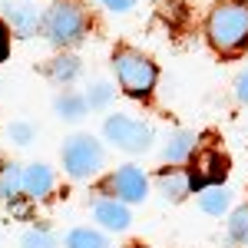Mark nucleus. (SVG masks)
<instances>
[{
  "label": "nucleus",
  "instance_id": "aec40b11",
  "mask_svg": "<svg viewBox=\"0 0 248 248\" xmlns=\"http://www.w3.org/2000/svg\"><path fill=\"white\" fill-rule=\"evenodd\" d=\"M23 248H53V238L46 232H27L23 235Z\"/></svg>",
  "mask_w": 248,
  "mask_h": 248
},
{
  "label": "nucleus",
  "instance_id": "7ed1b4c3",
  "mask_svg": "<svg viewBox=\"0 0 248 248\" xmlns=\"http://www.w3.org/2000/svg\"><path fill=\"white\" fill-rule=\"evenodd\" d=\"M113 66H116V79H119V86H123L129 96L153 93L155 77H159V73H155V66L142 57V53H136V50H119V53L113 57Z\"/></svg>",
  "mask_w": 248,
  "mask_h": 248
},
{
  "label": "nucleus",
  "instance_id": "5701e85b",
  "mask_svg": "<svg viewBox=\"0 0 248 248\" xmlns=\"http://www.w3.org/2000/svg\"><path fill=\"white\" fill-rule=\"evenodd\" d=\"M109 10H116V14H126V10H133V3L136 0H103Z\"/></svg>",
  "mask_w": 248,
  "mask_h": 248
},
{
  "label": "nucleus",
  "instance_id": "6e6552de",
  "mask_svg": "<svg viewBox=\"0 0 248 248\" xmlns=\"http://www.w3.org/2000/svg\"><path fill=\"white\" fill-rule=\"evenodd\" d=\"M96 222H99L103 229H109V232H123L129 225V209H126V202H119V199L99 202V205H96Z\"/></svg>",
  "mask_w": 248,
  "mask_h": 248
},
{
  "label": "nucleus",
  "instance_id": "2eb2a0df",
  "mask_svg": "<svg viewBox=\"0 0 248 248\" xmlns=\"http://www.w3.org/2000/svg\"><path fill=\"white\" fill-rule=\"evenodd\" d=\"M23 189V172L17 166H3L0 169V199H14Z\"/></svg>",
  "mask_w": 248,
  "mask_h": 248
},
{
  "label": "nucleus",
  "instance_id": "39448f33",
  "mask_svg": "<svg viewBox=\"0 0 248 248\" xmlns=\"http://www.w3.org/2000/svg\"><path fill=\"white\" fill-rule=\"evenodd\" d=\"M103 133H106V139L113 146L126 149V153H146L149 142H153V129L142 126L133 116H109L106 126H103Z\"/></svg>",
  "mask_w": 248,
  "mask_h": 248
},
{
  "label": "nucleus",
  "instance_id": "ddd939ff",
  "mask_svg": "<svg viewBox=\"0 0 248 248\" xmlns=\"http://www.w3.org/2000/svg\"><path fill=\"white\" fill-rule=\"evenodd\" d=\"M7 17H10V27L17 30L20 37L37 33V27H40V14L33 7H7Z\"/></svg>",
  "mask_w": 248,
  "mask_h": 248
},
{
  "label": "nucleus",
  "instance_id": "9b49d317",
  "mask_svg": "<svg viewBox=\"0 0 248 248\" xmlns=\"http://www.w3.org/2000/svg\"><path fill=\"white\" fill-rule=\"evenodd\" d=\"M159 189H162L166 199L182 202V199L192 192V182H189V175H186V172H162V175H159Z\"/></svg>",
  "mask_w": 248,
  "mask_h": 248
},
{
  "label": "nucleus",
  "instance_id": "a211bd4d",
  "mask_svg": "<svg viewBox=\"0 0 248 248\" xmlns=\"http://www.w3.org/2000/svg\"><path fill=\"white\" fill-rule=\"evenodd\" d=\"M229 235H232V242H248V209H235L232 212Z\"/></svg>",
  "mask_w": 248,
  "mask_h": 248
},
{
  "label": "nucleus",
  "instance_id": "f257e3e1",
  "mask_svg": "<svg viewBox=\"0 0 248 248\" xmlns=\"http://www.w3.org/2000/svg\"><path fill=\"white\" fill-rule=\"evenodd\" d=\"M205 33L218 53H238L242 46H248V3H218L209 14Z\"/></svg>",
  "mask_w": 248,
  "mask_h": 248
},
{
  "label": "nucleus",
  "instance_id": "412c9836",
  "mask_svg": "<svg viewBox=\"0 0 248 248\" xmlns=\"http://www.w3.org/2000/svg\"><path fill=\"white\" fill-rule=\"evenodd\" d=\"M10 136L17 139L20 146H27V142L33 139V133H30V126H23V123H17V126H10Z\"/></svg>",
  "mask_w": 248,
  "mask_h": 248
},
{
  "label": "nucleus",
  "instance_id": "20e7f679",
  "mask_svg": "<svg viewBox=\"0 0 248 248\" xmlns=\"http://www.w3.org/2000/svg\"><path fill=\"white\" fill-rule=\"evenodd\" d=\"M63 169L73 179H90L103 169V146L93 136H73L63 149Z\"/></svg>",
  "mask_w": 248,
  "mask_h": 248
},
{
  "label": "nucleus",
  "instance_id": "393cba45",
  "mask_svg": "<svg viewBox=\"0 0 248 248\" xmlns=\"http://www.w3.org/2000/svg\"><path fill=\"white\" fill-rule=\"evenodd\" d=\"M133 248H142V245H133Z\"/></svg>",
  "mask_w": 248,
  "mask_h": 248
},
{
  "label": "nucleus",
  "instance_id": "f3484780",
  "mask_svg": "<svg viewBox=\"0 0 248 248\" xmlns=\"http://www.w3.org/2000/svg\"><path fill=\"white\" fill-rule=\"evenodd\" d=\"M57 113L63 119H83L86 113V99L83 96H60L57 99Z\"/></svg>",
  "mask_w": 248,
  "mask_h": 248
},
{
  "label": "nucleus",
  "instance_id": "4be33fe9",
  "mask_svg": "<svg viewBox=\"0 0 248 248\" xmlns=\"http://www.w3.org/2000/svg\"><path fill=\"white\" fill-rule=\"evenodd\" d=\"M235 96H238L242 103H248V70H245L238 79H235Z\"/></svg>",
  "mask_w": 248,
  "mask_h": 248
},
{
  "label": "nucleus",
  "instance_id": "f8f14e48",
  "mask_svg": "<svg viewBox=\"0 0 248 248\" xmlns=\"http://www.w3.org/2000/svg\"><path fill=\"white\" fill-rule=\"evenodd\" d=\"M192 149H195V136H192L189 129H179V133L169 136V142H166V149H162V159H166V162H182Z\"/></svg>",
  "mask_w": 248,
  "mask_h": 248
},
{
  "label": "nucleus",
  "instance_id": "f03ea898",
  "mask_svg": "<svg viewBox=\"0 0 248 248\" xmlns=\"http://www.w3.org/2000/svg\"><path fill=\"white\" fill-rule=\"evenodd\" d=\"M43 30H46V40L57 43V46H66V43H77L83 33H86V10L77 0H63L57 3L46 20H43Z\"/></svg>",
  "mask_w": 248,
  "mask_h": 248
},
{
  "label": "nucleus",
  "instance_id": "1a4fd4ad",
  "mask_svg": "<svg viewBox=\"0 0 248 248\" xmlns=\"http://www.w3.org/2000/svg\"><path fill=\"white\" fill-rule=\"evenodd\" d=\"M53 189V172L46 169V166H30V169L23 172V192L27 195H33V199H43L46 192Z\"/></svg>",
  "mask_w": 248,
  "mask_h": 248
},
{
  "label": "nucleus",
  "instance_id": "4468645a",
  "mask_svg": "<svg viewBox=\"0 0 248 248\" xmlns=\"http://www.w3.org/2000/svg\"><path fill=\"white\" fill-rule=\"evenodd\" d=\"M66 248H109V242H106V235L93 229H73L66 238Z\"/></svg>",
  "mask_w": 248,
  "mask_h": 248
},
{
  "label": "nucleus",
  "instance_id": "6ab92c4d",
  "mask_svg": "<svg viewBox=\"0 0 248 248\" xmlns=\"http://www.w3.org/2000/svg\"><path fill=\"white\" fill-rule=\"evenodd\" d=\"M109 99H113V90H109L106 83H96L93 90H90V96H86V106H90V109H103Z\"/></svg>",
  "mask_w": 248,
  "mask_h": 248
},
{
  "label": "nucleus",
  "instance_id": "b1692460",
  "mask_svg": "<svg viewBox=\"0 0 248 248\" xmlns=\"http://www.w3.org/2000/svg\"><path fill=\"white\" fill-rule=\"evenodd\" d=\"M3 53H7V40H3V30H0V60H3Z\"/></svg>",
  "mask_w": 248,
  "mask_h": 248
},
{
  "label": "nucleus",
  "instance_id": "dca6fc26",
  "mask_svg": "<svg viewBox=\"0 0 248 248\" xmlns=\"http://www.w3.org/2000/svg\"><path fill=\"white\" fill-rule=\"evenodd\" d=\"M79 73V60L77 57H57L50 63V77L57 83H70V79Z\"/></svg>",
  "mask_w": 248,
  "mask_h": 248
},
{
  "label": "nucleus",
  "instance_id": "423d86ee",
  "mask_svg": "<svg viewBox=\"0 0 248 248\" xmlns=\"http://www.w3.org/2000/svg\"><path fill=\"white\" fill-rule=\"evenodd\" d=\"M106 189L113 192L119 202H142L146 199V179H142V172L136 166H123V169H116L109 175Z\"/></svg>",
  "mask_w": 248,
  "mask_h": 248
},
{
  "label": "nucleus",
  "instance_id": "0eeeda50",
  "mask_svg": "<svg viewBox=\"0 0 248 248\" xmlns=\"http://www.w3.org/2000/svg\"><path fill=\"white\" fill-rule=\"evenodd\" d=\"M225 172H229V162H225V155L209 149V153H202L195 159V166H192V189H205V186H222V179H225Z\"/></svg>",
  "mask_w": 248,
  "mask_h": 248
},
{
  "label": "nucleus",
  "instance_id": "9d476101",
  "mask_svg": "<svg viewBox=\"0 0 248 248\" xmlns=\"http://www.w3.org/2000/svg\"><path fill=\"white\" fill-rule=\"evenodd\" d=\"M199 205L209 215H222L232 205V192L225 186H205V189H199Z\"/></svg>",
  "mask_w": 248,
  "mask_h": 248
}]
</instances>
